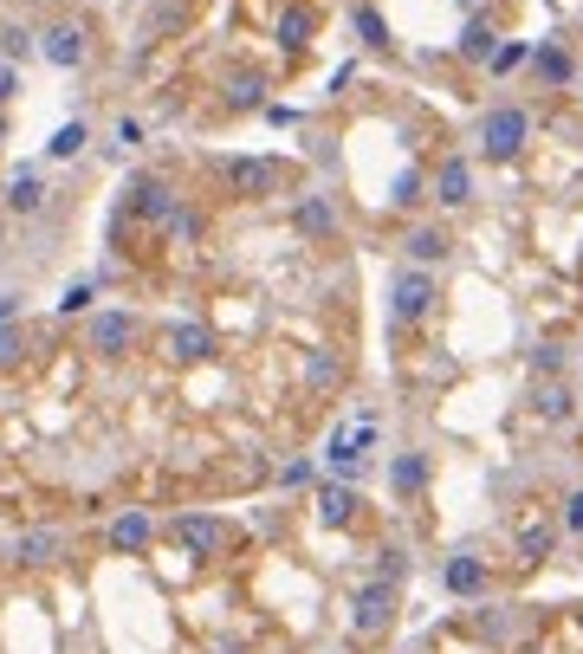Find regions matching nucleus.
Masks as SVG:
<instances>
[{
	"label": "nucleus",
	"mask_w": 583,
	"mask_h": 654,
	"mask_svg": "<svg viewBox=\"0 0 583 654\" xmlns=\"http://www.w3.org/2000/svg\"><path fill=\"white\" fill-rule=\"evenodd\" d=\"M137 344H144V318L130 305H91L84 311V351L98 364H124Z\"/></svg>",
	"instance_id": "f257e3e1"
},
{
	"label": "nucleus",
	"mask_w": 583,
	"mask_h": 654,
	"mask_svg": "<svg viewBox=\"0 0 583 654\" xmlns=\"http://www.w3.org/2000/svg\"><path fill=\"white\" fill-rule=\"evenodd\" d=\"M473 144H480L487 162H518L525 144H531V111H525V104H487Z\"/></svg>",
	"instance_id": "f03ea898"
},
{
	"label": "nucleus",
	"mask_w": 583,
	"mask_h": 654,
	"mask_svg": "<svg viewBox=\"0 0 583 654\" xmlns=\"http://www.w3.org/2000/svg\"><path fill=\"white\" fill-rule=\"evenodd\" d=\"M435 298H441V286H435V266H396L389 273V324L396 331H409V324H422V318H435Z\"/></svg>",
	"instance_id": "7ed1b4c3"
},
{
	"label": "nucleus",
	"mask_w": 583,
	"mask_h": 654,
	"mask_svg": "<svg viewBox=\"0 0 583 654\" xmlns=\"http://www.w3.org/2000/svg\"><path fill=\"white\" fill-rule=\"evenodd\" d=\"M91 53H98L91 20H53V26L39 33V59H46L53 72H84V66H91Z\"/></svg>",
	"instance_id": "20e7f679"
},
{
	"label": "nucleus",
	"mask_w": 583,
	"mask_h": 654,
	"mask_svg": "<svg viewBox=\"0 0 583 654\" xmlns=\"http://www.w3.org/2000/svg\"><path fill=\"white\" fill-rule=\"evenodd\" d=\"M227 188L247 195V202H273L286 188V162L279 156H233L227 162Z\"/></svg>",
	"instance_id": "39448f33"
},
{
	"label": "nucleus",
	"mask_w": 583,
	"mask_h": 654,
	"mask_svg": "<svg viewBox=\"0 0 583 654\" xmlns=\"http://www.w3.org/2000/svg\"><path fill=\"white\" fill-rule=\"evenodd\" d=\"M175 202H182V195H175V182H169V175H156V169H137V175L124 182V208H130L137 220H149V227H162V215H169Z\"/></svg>",
	"instance_id": "423d86ee"
},
{
	"label": "nucleus",
	"mask_w": 583,
	"mask_h": 654,
	"mask_svg": "<svg viewBox=\"0 0 583 654\" xmlns=\"http://www.w3.org/2000/svg\"><path fill=\"white\" fill-rule=\"evenodd\" d=\"M351 629L357 635H382V629H396V583H364L357 596H351Z\"/></svg>",
	"instance_id": "0eeeda50"
},
{
	"label": "nucleus",
	"mask_w": 583,
	"mask_h": 654,
	"mask_svg": "<svg viewBox=\"0 0 583 654\" xmlns=\"http://www.w3.org/2000/svg\"><path fill=\"white\" fill-rule=\"evenodd\" d=\"M175 544H182L188 558H202V564H208V558L227 551V525H220L215 512H182V518H175Z\"/></svg>",
	"instance_id": "6e6552de"
},
{
	"label": "nucleus",
	"mask_w": 583,
	"mask_h": 654,
	"mask_svg": "<svg viewBox=\"0 0 583 654\" xmlns=\"http://www.w3.org/2000/svg\"><path fill=\"white\" fill-rule=\"evenodd\" d=\"M525 66H531V78H538L545 91H571V84H578V53H571L564 39H538Z\"/></svg>",
	"instance_id": "1a4fd4ad"
},
{
	"label": "nucleus",
	"mask_w": 583,
	"mask_h": 654,
	"mask_svg": "<svg viewBox=\"0 0 583 654\" xmlns=\"http://www.w3.org/2000/svg\"><path fill=\"white\" fill-rule=\"evenodd\" d=\"M46 202H53V188H46V175H39V169H13V175H7V188H0V208H7L13 220L46 215Z\"/></svg>",
	"instance_id": "9d476101"
},
{
	"label": "nucleus",
	"mask_w": 583,
	"mask_h": 654,
	"mask_svg": "<svg viewBox=\"0 0 583 654\" xmlns=\"http://www.w3.org/2000/svg\"><path fill=\"white\" fill-rule=\"evenodd\" d=\"M428 195H435V208L460 215V208L473 202V162H467V156H447L435 175H428Z\"/></svg>",
	"instance_id": "9b49d317"
},
{
	"label": "nucleus",
	"mask_w": 583,
	"mask_h": 654,
	"mask_svg": "<svg viewBox=\"0 0 583 654\" xmlns=\"http://www.w3.org/2000/svg\"><path fill=\"white\" fill-rule=\"evenodd\" d=\"M156 351H162L169 364H208V357H215V331H208V324H169V331L156 337Z\"/></svg>",
	"instance_id": "f8f14e48"
},
{
	"label": "nucleus",
	"mask_w": 583,
	"mask_h": 654,
	"mask_svg": "<svg viewBox=\"0 0 583 654\" xmlns=\"http://www.w3.org/2000/svg\"><path fill=\"white\" fill-rule=\"evenodd\" d=\"M428 480H435V460L422 454V447H402L396 460H389V493L409 506V500H422L428 493Z\"/></svg>",
	"instance_id": "ddd939ff"
},
{
	"label": "nucleus",
	"mask_w": 583,
	"mask_h": 654,
	"mask_svg": "<svg viewBox=\"0 0 583 654\" xmlns=\"http://www.w3.org/2000/svg\"><path fill=\"white\" fill-rule=\"evenodd\" d=\"M292 227H298L305 240H338L344 215H338V202H331V195H318V188H311V195H298V202H292Z\"/></svg>",
	"instance_id": "4468645a"
},
{
	"label": "nucleus",
	"mask_w": 583,
	"mask_h": 654,
	"mask_svg": "<svg viewBox=\"0 0 583 654\" xmlns=\"http://www.w3.org/2000/svg\"><path fill=\"white\" fill-rule=\"evenodd\" d=\"M487 558H473V551H454L447 564H441V589L447 596H487Z\"/></svg>",
	"instance_id": "2eb2a0df"
},
{
	"label": "nucleus",
	"mask_w": 583,
	"mask_h": 654,
	"mask_svg": "<svg viewBox=\"0 0 583 654\" xmlns=\"http://www.w3.org/2000/svg\"><path fill=\"white\" fill-rule=\"evenodd\" d=\"M402 253H409L415 266H447V260H454V233L422 220V227H409V233H402Z\"/></svg>",
	"instance_id": "dca6fc26"
},
{
	"label": "nucleus",
	"mask_w": 583,
	"mask_h": 654,
	"mask_svg": "<svg viewBox=\"0 0 583 654\" xmlns=\"http://www.w3.org/2000/svg\"><path fill=\"white\" fill-rule=\"evenodd\" d=\"M149 538H156V518H149L144 506H130V512H117V518H111V551H117V558L149 551Z\"/></svg>",
	"instance_id": "f3484780"
},
{
	"label": "nucleus",
	"mask_w": 583,
	"mask_h": 654,
	"mask_svg": "<svg viewBox=\"0 0 583 654\" xmlns=\"http://www.w3.org/2000/svg\"><path fill=\"white\" fill-rule=\"evenodd\" d=\"M59 551H66V538H59L53 525H33V531H20V538H13V564H26V571L59 564Z\"/></svg>",
	"instance_id": "a211bd4d"
},
{
	"label": "nucleus",
	"mask_w": 583,
	"mask_h": 654,
	"mask_svg": "<svg viewBox=\"0 0 583 654\" xmlns=\"http://www.w3.org/2000/svg\"><path fill=\"white\" fill-rule=\"evenodd\" d=\"M202 233H208V215H202L188 195L162 215V240H169V246H202Z\"/></svg>",
	"instance_id": "6ab92c4d"
},
{
	"label": "nucleus",
	"mask_w": 583,
	"mask_h": 654,
	"mask_svg": "<svg viewBox=\"0 0 583 654\" xmlns=\"http://www.w3.org/2000/svg\"><path fill=\"white\" fill-rule=\"evenodd\" d=\"M493 46H500V26H493L487 13H473V20L460 26V46H454V53H460L467 66H487V59H493Z\"/></svg>",
	"instance_id": "aec40b11"
},
{
	"label": "nucleus",
	"mask_w": 583,
	"mask_h": 654,
	"mask_svg": "<svg viewBox=\"0 0 583 654\" xmlns=\"http://www.w3.org/2000/svg\"><path fill=\"white\" fill-rule=\"evenodd\" d=\"M318 39V13L311 7H286L279 13V53H305Z\"/></svg>",
	"instance_id": "412c9836"
},
{
	"label": "nucleus",
	"mask_w": 583,
	"mask_h": 654,
	"mask_svg": "<svg viewBox=\"0 0 583 654\" xmlns=\"http://www.w3.org/2000/svg\"><path fill=\"white\" fill-rule=\"evenodd\" d=\"M344 382V351H311L305 357V389L311 395H324V389H338Z\"/></svg>",
	"instance_id": "4be33fe9"
},
{
	"label": "nucleus",
	"mask_w": 583,
	"mask_h": 654,
	"mask_svg": "<svg viewBox=\"0 0 583 654\" xmlns=\"http://www.w3.org/2000/svg\"><path fill=\"white\" fill-rule=\"evenodd\" d=\"M357 506H364V500H357L351 486H318V518H324V525H351Z\"/></svg>",
	"instance_id": "5701e85b"
},
{
	"label": "nucleus",
	"mask_w": 583,
	"mask_h": 654,
	"mask_svg": "<svg viewBox=\"0 0 583 654\" xmlns=\"http://www.w3.org/2000/svg\"><path fill=\"white\" fill-rule=\"evenodd\" d=\"M351 20H357V39H364L369 53H389V46H396V39H389V20H382L369 0H357V7H351Z\"/></svg>",
	"instance_id": "b1692460"
},
{
	"label": "nucleus",
	"mask_w": 583,
	"mask_h": 654,
	"mask_svg": "<svg viewBox=\"0 0 583 654\" xmlns=\"http://www.w3.org/2000/svg\"><path fill=\"white\" fill-rule=\"evenodd\" d=\"M227 111H266V78L260 72L227 78Z\"/></svg>",
	"instance_id": "393cba45"
},
{
	"label": "nucleus",
	"mask_w": 583,
	"mask_h": 654,
	"mask_svg": "<svg viewBox=\"0 0 583 654\" xmlns=\"http://www.w3.org/2000/svg\"><path fill=\"white\" fill-rule=\"evenodd\" d=\"M538 415H545V422H571V415H578V395H571L564 382H545V389H538Z\"/></svg>",
	"instance_id": "a878e982"
},
{
	"label": "nucleus",
	"mask_w": 583,
	"mask_h": 654,
	"mask_svg": "<svg viewBox=\"0 0 583 654\" xmlns=\"http://www.w3.org/2000/svg\"><path fill=\"white\" fill-rule=\"evenodd\" d=\"M33 46H39V39H33L26 26H13V20H0V59H7V66H20V59H33Z\"/></svg>",
	"instance_id": "bb28decb"
},
{
	"label": "nucleus",
	"mask_w": 583,
	"mask_h": 654,
	"mask_svg": "<svg viewBox=\"0 0 583 654\" xmlns=\"http://www.w3.org/2000/svg\"><path fill=\"white\" fill-rule=\"evenodd\" d=\"M84 144H91V124H66V130L46 144V156H53V162H72V156H84Z\"/></svg>",
	"instance_id": "cd10ccee"
},
{
	"label": "nucleus",
	"mask_w": 583,
	"mask_h": 654,
	"mask_svg": "<svg viewBox=\"0 0 583 654\" xmlns=\"http://www.w3.org/2000/svg\"><path fill=\"white\" fill-rule=\"evenodd\" d=\"M98 305V279H72V286L59 291V318H84Z\"/></svg>",
	"instance_id": "c85d7f7f"
},
{
	"label": "nucleus",
	"mask_w": 583,
	"mask_h": 654,
	"mask_svg": "<svg viewBox=\"0 0 583 654\" xmlns=\"http://www.w3.org/2000/svg\"><path fill=\"white\" fill-rule=\"evenodd\" d=\"M551 558V525H525L518 531V564H545Z\"/></svg>",
	"instance_id": "c756f323"
},
{
	"label": "nucleus",
	"mask_w": 583,
	"mask_h": 654,
	"mask_svg": "<svg viewBox=\"0 0 583 654\" xmlns=\"http://www.w3.org/2000/svg\"><path fill=\"white\" fill-rule=\"evenodd\" d=\"M525 59H531V46H525V39H500V46H493V59H487V72L506 78V72H518Z\"/></svg>",
	"instance_id": "7c9ffc66"
},
{
	"label": "nucleus",
	"mask_w": 583,
	"mask_h": 654,
	"mask_svg": "<svg viewBox=\"0 0 583 654\" xmlns=\"http://www.w3.org/2000/svg\"><path fill=\"white\" fill-rule=\"evenodd\" d=\"M422 188H428V182H422V169H402V175H396V188H389V202H396V208H422Z\"/></svg>",
	"instance_id": "2f4dec72"
},
{
	"label": "nucleus",
	"mask_w": 583,
	"mask_h": 654,
	"mask_svg": "<svg viewBox=\"0 0 583 654\" xmlns=\"http://www.w3.org/2000/svg\"><path fill=\"white\" fill-rule=\"evenodd\" d=\"M20 357H26V331H20V324H0V369H13Z\"/></svg>",
	"instance_id": "473e14b6"
},
{
	"label": "nucleus",
	"mask_w": 583,
	"mask_h": 654,
	"mask_svg": "<svg viewBox=\"0 0 583 654\" xmlns=\"http://www.w3.org/2000/svg\"><path fill=\"white\" fill-rule=\"evenodd\" d=\"M311 473H318L311 460H286V467H279V486H286V493H298V486H311Z\"/></svg>",
	"instance_id": "72a5a7b5"
},
{
	"label": "nucleus",
	"mask_w": 583,
	"mask_h": 654,
	"mask_svg": "<svg viewBox=\"0 0 583 654\" xmlns=\"http://www.w3.org/2000/svg\"><path fill=\"white\" fill-rule=\"evenodd\" d=\"M531 369H538V376H558V369H564V351H558V344H538V351H531Z\"/></svg>",
	"instance_id": "f704fd0d"
},
{
	"label": "nucleus",
	"mask_w": 583,
	"mask_h": 654,
	"mask_svg": "<svg viewBox=\"0 0 583 654\" xmlns=\"http://www.w3.org/2000/svg\"><path fill=\"white\" fill-rule=\"evenodd\" d=\"M117 144H124V149H144V144H149V130L137 124V117H117Z\"/></svg>",
	"instance_id": "c9c22d12"
},
{
	"label": "nucleus",
	"mask_w": 583,
	"mask_h": 654,
	"mask_svg": "<svg viewBox=\"0 0 583 654\" xmlns=\"http://www.w3.org/2000/svg\"><path fill=\"white\" fill-rule=\"evenodd\" d=\"M376 577H382V583H402V577H409V558H402V551H382V571H376Z\"/></svg>",
	"instance_id": "e433bc0d"
},
{
	"label": "nucleus",
	"mask_w": 583,
	"mask_h": 654,
	"mask_svg": "<svg viewBox=\"0 0 583 654\" xmlns=\"http://www.w3.org/2000/svg\"><path fill=\"white\" fill-rule=\"evenodd\" d=\"M13 97H20V66H7V59H0V111H7Z\"/></svg>",
	"instance_id": "4c0bfd02"
},
{
	"label": "nucleus",
	"mask_w": 583,
	"mask_h": 654,
	"mask_svg": "<svg viewBox=\"0 0 583 654\" xmlns=\"http://www.w3.org/2000/svg\"><path fill=\"white\" fill-rule=\"evenodd\" d=\"M564 531H583V493H571V500H564Z\"/></svg>",
	"instance_id": "58836bf2"
},
{
	"label": "nucleus",
	"mask_w": 583,
	"mask_h": 654,
	"mask_svg": "<svg viewBox=\"0 0 583 654\" xmlns=\"http://www.w3.org/2000/svg\"><path fill=\"white\" fill-rule=\"evenodd\" d=\"M0 324H20V291H0Z\"/></svg>",
	"instance_id": "ea45409f"
},
{
	"label": "nucleus",
	"mask_w": 583,
	"mask_h": 654,
	"mask_svg": "<svg viewBox=\"0 0 583 654\" xmlns=\"http://www.w3.org/2000/svg\"><path fill=\"white\" fill-rule=\"evenodd\" d=\"M266 124H279V130H286V124H298V111H292V104H266Z\"/></svg>",
	"instance_id": "a19ab883"
},
{
	"label": "nucleus",
	"mask_w": 583,
	"mask_h": 654,
	"mask_svg": "<svg viewBox=\"0 0 583 654\" xmlns=\"http://www.w3.org/2000/svg\"><path fill=\"white\" fill-rule=\"evenodd\" d=\"M0 137H7V124H0Z\"/></svg>",
	"instance_id": "79ce46f5"
},
{
	"label": "nucleus",
	"mask_w": 583,
	"mask_h": 654,
	"mask_svg": "<svg viewBox=\"0 0 583 654\" xmlns=\"http://www.w3.org/2000/svg\"><path fill=\"white\" fill-rule=\"evenodd\" d=\"M0 551H7V544H0Z\"/></svg>",
	"instance_id": "37998d69"
}]
</instances>
